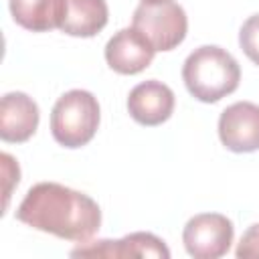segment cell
Here are the masks:
<instances>
[{"mask_svg":"<svg viewBox=\"0 0 259 259\" xmlns=\"http://www.w3.org/2000/svg\"><path fill=\"white\" fill-rule=\"evenodd\" d=\"M16 219L59 239L87 243L99 231L101 210L91 196L79 190L57 182H38L22 198Z\"/></svg>","mask_w":259,"mask_h":259,"instance_id":"cell-1","label":"cell"},{"mask_svg":"<svg viewBox=\"0 0 259 259\" xmlns=\"http://www.w3.org/2000/svg\"><path fill=\"white\" fill-rule=\"evenodd\" d=\"M182 79L190 95H194L198 101L214 103L239 87L241 69L229 51L214 45H204L186 57Z\"/></svg>","mask_w":259,"mask_h":259,"instance_id":"cell-2","label":"cell"},{"mask_svg":"<svg viewBox=\"0 0 259 259\" xmlns=\"http://www.w3.org/2000/svg\"><path fill=\"white\" fill-rule=\"evenodd\" d=\"M99 127L97 97L85 89H71L57 99L51 111V134L65 148L89 144Z\"/></svg>","mask_w":259,"mask_h":259,"instance_id":"cell-3","label":"cell"},{"mask_svg":"<svg viewBox=\"0 0 259 259\" xmlns=\"http://www.w3.org/2000/svg\"><path fill=\"white\" fill-rule=\"evenodd\" d=\"M132 26L140 30L156 51H172L188 30V18L180 4L172 0L142 2L134 10Z\"/></svg>","mask_w":259,"mask_h":259,"instance_id":"cell-4","label":"cell"},{"mask_svg":"<svg viewBox=\"0 0 259 259\" xmlns=\"http://www.w3.org/2000/svg\"><path fill=\"white\" fill-rule=\"evenodd\" d=\"M233 223L219 212L194 214L182 231L184 249L194 259H219L227 255L233 245Z\"/></svg>","mask_w":259,"mask_h":259,"instance_id":"cell-5","label":"cell"},{"mask_svg":"<svg viewBox=\"0 0 259 259\" xmlns=\"http://www.w3.org/2000/svg\"><path fill=\"white\" fill-rule=\"evenodd\" d=\"M219 138L223 146L237 154L259 150V105L237 101L219 117Z\"/></svg>","mask_w":259,"mask_h":259,"instance_id":"cell-6","label":"cell"},{"mask_svg":"<svg viewBox=\"0 0 259 259\" xmlns=\"http://www.w3.org/2000/svg\"><path fill=\"white\" fill-rule=\"evenodd\" d=\"M71 257H162L168 259L170 251L162 239L152 233H132L117 241H95V243H79L77 249L71 251Z\"/></svg>","mask_w":259,"mask_h":259,"instance_id":"cell-7","label":"cell"},{"mask_svg":"<svg viewBox=\"0 0 259 259\" xmlns=\"http://www.w3.org/2000/svg\"><path fill=\"white\" fill-rule=\"evenodd\" d=\"M156 49L134 26L117 30L105 45L107 65L121 75H136L150 67Z\"/></svg>","mask_w":259,"mask_h":259,"instance_id":"cell-8","label":"cell"},{"mask_svg":"<svg viewBox=\"0 0 259 259\" xmlns=\"http://www.w3.org/2000/svg\"><path fill=\"white\" fill-rule=\"evenodd\" d=\"M127 111L142 125H160L174 111V93L162 81H144L130 91Z\"/></svg>","mask_w":259,"mask_h":259,"instance_id":"cell-9","label":"cell"},{"mask_svg":"<svg viewBox=\"0 0 259 259\" xmlns=\"http://www.w3.org/2000/svg\"><path fill=\"white\" fill-rule=\"evenodd\" d=\"M38 127V107L26 93L12 91L0 101V138L10 144L26 142Z\"/></svg>","mask_w":259,"mask_h":259,"instance_id":"cell-10","label":"cell"},{"mask_svg":"<svg viewBox=\"0 0 259 259\" xmlns=\"http://www.w3.org/2000/svg\"><path fill=\"white\" fill-rule=\"evenodd\" d=\"M109 18L105 0H65L61 30L71 36H95Z\"/></svg>","mask_w":259,"mask_h":259,"instance_id":"cell-11","label":"cell"},{"mask_svg":"<svg viewBox=\"0 0 259 259\" xmlns=\"http://www.w3.org/2000/svg\"><path fill=\"white\" fill-rule=\"evenodd\" d=\"M10 14L16 24L32 32L61 28L65 0H10Z\"/></svg>","mask_w":259,"mask_h":259,"instance_id":"cell-12","label":"cell"},{"mask_svg":"<svg viewBox=\"0 0 259 259\" xmlns=\"http://www.w3.org/2000/svg\"><path fill=\"white\" fill-rule=\"evenodd\" d=\"M239 45L243 53L255 65H259V14H253L243 22L239 30Z\"/></svg>","mask_w":259,"mask_h":259,"instance_id":"cell-13","label":"cell"},{"mask_svg":"<svg viewBox=\"0 0 259 259\" xmlns=\"http://www.w3.org/2000/svg\"><path fill=\"white\" fill-rule=\"evenodd\" d=\"M0 162H2V176H4V208H6L14 184H18V180H20V168H18L16 160L6 152L0 156Z\"/></svg>","mask_w":259,"mask_h":259,"instance_id":"cell-14","label":"cell"},{"mask_svg":"<svg viewBox=\"0 0 259 259\" xmlns=\"http://www.w3.org/2000/svg\"><path fill=\"white\" fill-rule=\"evenodd\" d=\"M235 255H237L239 259L259 257V223L251 225V227L243 233V237H241V241H239V245H237Z\"/></svg>","mask_w":259,"mask_h":259,"instance_id":"cell-15","label":"cell"},{"mask_svg":"<svg viewBox=\"0 0 259 259\" xmlns=\"http://www.w3.org/2000/svg\"><path fill=\"white\" fill-rule=\"evenodd\" d=\"M142 2H160V0H142Z\"/></svg>","mask_w":259,"mask_h":259,"instance_id":"cell-16","label":"cell"}]
</instances>
